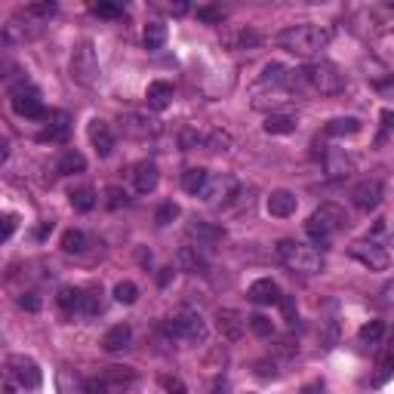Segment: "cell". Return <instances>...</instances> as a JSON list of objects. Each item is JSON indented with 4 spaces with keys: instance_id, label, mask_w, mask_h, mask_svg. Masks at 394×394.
<instances>
[{
    "instance_id": "cell-1",
    "label": "cell",
    "mask_w": 394,
    "mask_h": 394,
    "mask_svg": "<svg viewBox=\"0 0 394 394\" xmlns=\"http://www.w3.org/2000/svg\"><path fill=\"white\" fill-rule=\"evenodd\" d=\"M345 74L333 62L317 59L302 68H293L287 78V89L293 96H339L345 89Z\"/></svg>"
},
{
    "instance_id": "cell-2",
    "label": "cell",
    "mask_w": 394,
    "mask_h": 394,
    "mask_svg": "<svg viewBox=\"0 0 394 394\" xmlns=\"http://www.w3.org/2000/svg\"><path fill=\"white\" fill-rule=\"evenodd\" d=\"M333 40V25H317V22H302L289 25L278 34V46L299 59H314L323 46Z\"/></svg>"
},
{
    "instance_id": "cell-3",
    "label": "cell",
    "mask_w": 394,
    "mask_h": 394,
    "mask_svg": "<svg viewBox=\"0 0 394 394\" xmlns=\"http://www.w3.org/2000/svg\"><path fill=\"white\" fill-rule=\"evenodd\" d=\"M278 259L289 271L296 274H317L323 268V256L314 247L302 244V240H278Z\"/></svg>"
},
{
    "instance_id": "cell-4",
    "label": "cell",
    "mask_w": 394,
    "mask_h": 394,
    "mask_svg": "<svg viewBox=\"0 0 394 394\" xmlns=\"http://www.w3.org/2000/svg\"><path fill=\"white\" fill-rule=\"evenodd\" d=\"M345 210L342 206H336V204H321L314 213L308 216V222H305V231H308V238L311 240H317V244H327L330 238L339 231V228H345Z\"/></svg>"
},
{
    "instance_id": "cell-5",
    "label": "cell",
    "mask_w": 394,
    "mask_h": 394,
    "mask_svg": "<svg viewBox=\"0 0 394 394\" xmlns=\"http://www.w3.org/2000/svg\"><path fill=\"white\" fill-rule=\"evenodd\" d=\"M71 80L80 87H96L99 84V59L89 40H80L71 50Z\"/></svg>"
},
{
    "instance_id": "cell-6",
    "label": "cell",
    "mask_w": 394,
    "mask_h": 394,
    "mask_svg": "<svg viewBox=\"0 0 394 394\" xmlns=\"http://www.w3.org/2000/svg\"><path fill=\"white\" fill-rule=\"evenodd\" d=\"M167 333L182 345H204L210 330H206L200 314H176L167 321Z\"/></svg>"
},
{
    "instance_id": "cell-7",
    "label": "cell",
    "mask_w": 394,
    "mask_h": 394,
    "mask_svg": "<svg viewBox=\"0 0 394 394\" xmlns=\"http://www.w3.org/2000/svg\"><path fill=\"white\" fill-rule=\"evenodd\" d=\"M10 102H12V111L19 117H28V120H46V108L40 102V93L28 84H19L10 89Z\"/></svg>"
},
{
    "instance_id": "cell-8",
    "label": "cell",
    "mask_w": 394,
    "mask_h": 394,
    "mask_svg": "<svg viewBox=\"0 0 394 394\" xmlns=\"http://www.w3.org/2000/svg\"><path fill=\"white\" fill-rule=\"evenodd\" d=\"M238 191H240V185L231 172H216V176H210V182H206V188L200 191V197H204L210 206H225L238 197Z\"/></svg>"
},
{
    "instance_id": "cell-9",
    "label": "cell",
    "mask_w": 394,
    "mask_h": 394,
    "mask_svg": "<svg viewBox=\"0 0 394 394\" xmlns=\"http://www.w3.org/2000/svg\"><path fill=\"white\" fill-rule=\"evenodd\" d=\"M6 376H10V382L22 385V388H37V385L44 382L40 366L25 355H10L6 357Z\"/></svg>"
},
{
    "instance_id": "cell-10",
    "label": "cell",
    "mask_w": 394,
    "mask_h": 394,
    "mask_svg": "<svg viewBox=\"0 0 394 394\" xmlns=\"http://www.w3.org/2000/svg\"><path fill=\"white\" fill-rule=\"evenodd\" d=\"M40 31H44V22L28 16L25 10H19V16H12L10 22L3 25V40L6 44H25V40L37 37Z\"/></svg>"
},
{
    "instance_id": "cell-11",
    "label": "cell",
    "mask_w": 394,
    "mask_h": 394,
    "mask_svg": "<svg viewBox=\"0 0 394 394\" xmlns=\"http://www.w3.org/2000/svg\"><path fill=\"white\" fill-rule=\"evenodd\" d=\"M382 197H385V188H382L379 179H361V182L351 188V204H355L357 210H364V213L379 210Z\"/></svg>"
},
{
    "instance_id": "cell-12",
    "label": "cell",
    "mask_w": 394,
    "mask_h": 394,
    "mask_svg": "<svg viewBox=\"0 0 394 394\" xmlns=\"http://www.w3.org/2000/svg\"><path fill=\"white\" fill-rule=\"evenodd\" d=\"M293 99L287 87H262V84H253L250 89V105L256 111H271V108H280L283 102Z\"/></svg>"
},
{
    "instance_id": "cell-13",
    "label": "cell",
    "mask_w": 394,
    "mask_h": 394,
    "mask_svg": "<svg viewBox=\"0 0 394 394\" xmlns=\"http://www.w3.org/2000/svg\"><path fill=\"white\" fill-rule=\"evenodd\" d=\"M351 256H355L361 265H366L370 271H385L388 268V253L385 247H379L376 240H364V244H351Z\"/></svg>"
},
{
    "instance_id": "cell-14",
    "label": "cell",
    "mask_w": 394,
    "mask_h": 394,
    "mask_svg": "<svg viewBox=\"0 0 394 394\" xmlns=\"http://www.w3.org/2000/svg\"><path fill=\"white\" fill-rule=\"evenodd\" d=\"M216 321H219V333H222V339H228V342H238V339L247 333V327H250L247 317L234 308H219Z\"/></svg>"
},
{
    "instance_id": "cell-15",
    "label": "cell",
    "mask_w": 394,
    "mask_h": 394,
    "mask_svg": "<svg viewBox=\"0 0 394 394\" xmlns=\"http://www.w3.org/2000/svg\"><path fill=\"white\" fill-rule=\"evenodd\" d=\"M157 120L145 114H120V133L129 136V139H148V136L157 133Z\"/></svg>"
},
{
    "instance_id": "cell-16",
    "label": "cell",
    "mask_w": 394,
    "mask_h": 394,
    "mask_svg": "<svg viewBox=\"0 0 394 394\" xmlns=\"http://www.w3.org/2000/svg\"><path fill=\"white\" fill-rule=\"evenodd\" d=\"M157 182H161V170H157L154 161H142L133 167V185L139 195H151L157 188Z\"/></svg>"
},
{
    "instance_id": "cell-17",
    "label": "cell",
    "mask_w": 394,
    "mask_h": 394,
    "mask_svg": "<svg viewBox=\"0 0 394 394\" xmlns=\"http://www.w3.org/2000/svg\"><path fill=\"white\" fill-rule=\"evenodd\" d=\"M89 142H93V148H96V154L99 157H108L111 154V148H114V133H111V127H108L105 120H89Z\"/></svg>"
},
{
    "instance_id": "cell-18",
    "label": "cell",
    "mask_w": 394,
    "mask_h": 394,
    "mask_svg": "<svg viewBox=\"0 0 394 394\" xmlns=\"http://www.w3.org/2000/svg\"><path fill=\"white\" fill-rule=\"evenodd\" d=\"M188 238L197 240V247H216L225 240V228L210 225V222H191L188 225Z\"/></svg>"
},
{
    "instance_id": "cell-19",
    "label": "cell",
    "mask_w": 394,
    "mask_h": 394,
    "mask_svg": "<svg viewBox=\"0 0 394 394\" xmlns=\"http://www.w3.org/2000/svg\"><path fill=\"white\" fill-rule=\"evenodd\" d=\"M176 268L185 274H206V259L197 253V247H179Z\"/></svg>"
},
{
    "instance_id": "cell-20",
    "label": "cell",
    "mask_w": 394,
    "mask_h": 394,
    "mask_svg": "<svg viewBox=\"0 0 394 394\" xmlns=\"http://www.w3.org/2000/svg\"><path fill=\"white\" fill-rule=\"evenodd\" d=\"M323 167H327V176L342 179L355 172V157H348L345 151H323Z\"/></svg>"
},
{
    "instance_id": "cell-21",
    "label": "cell",
    "mask_w": 394,
    "mask_h": 394,
    "mask_svg": "<svg viewBox=\"0 0 394 394\" xmlns=\"http://www.w3.org/2000/svg\"><path fill=\"white\" fill-rule=\"evenodd\" d=\"M247 296H250V302H256V305H278V302H280V289H278V283H274L271 278L256 280Z\"/></svg>"
},
{
    "instance_id": "cell-22",
    "label": "cell",
    "mask_w": 394,
    "mask_h": 394,
    "mask_svg": "<svg viewBox=\"0 0 394 394\" xmlns=\"http://www.w3.org/2000/svg\"><path fill=\"white\" fill-rule=\"evenodd\" d=\"M296 206H299V200H296L293 191H271V197H268V213L278 219H287L296 213Z\"/></svg>"
},
{
    "instance_id": "cell-23",
    "label": "cell",
    "mask_w": 394,
    "mask_h": 394,
    "mask_svg": "<svg viewBox=\"0 0 394 394\" xmlns=\"http://www.w3.org/2000/svg\"><path fill=\"white\" fill-rule=\"evenodd\" d=\"M145 99H148L151 111H163V108H170V102H172V84H167V80H154V84H148V89H145Z\"/></svg>"
},
{
    "instance_id": "cell-24",
    "label": "cell",
    "mask_w": 394,
    "mask_h": 394,
    "mask_svg": "<svg viewBox=\"0 0 394 394\" xmlns=\"http://www.w3.org/2000/svg\"><path fill=\"white\" fill-rule=\"evenodd\" d=\"M129 342H133V330L127 327V323H117V327H111L105 336H102V348L105 351H123L129 348Z\"/></svg>"
},
{
    "instance_id": "cell-25",
    "label": "cell",
    "mask_w": 394,
    "mask_h": 394,
    "mask_svg": "<svg viewBox=\"0 0 394 394\" xmlns=\"http://www.w3.org/2000/svg\"><path fill=\"white\" fill-rule=\"evenodd\" d=\"M46 123H50V127L40 133V142H62L68 136V123H71V117H68L65 111H56V114L46 117Z\"/></svg>"
},
{
    "instance_id": "cell-26",
    "label": "cell",
    "mask_w": 394,
    "mask_h": 394,
    "mask_svg": "<svg viewBox=\"0 0 394 394\" xmlns=\"http://www.w3.org/2000/svg\"><path fill=\"white\" fill-rule=\"evenodd\" d=\"M84 170H87V157L80 154V151H74V148H68L56 163L59 176H78V172H84Z\"/></svg>"
},
{
    "instance_id": "cell-27",
    "label": "cell",
    "mask_w": 394,
    "mask_h": 394,
    "mask_svg": "<svg viewBox=\"0 0 394 394\" xmlns=\"http://www.w3.org/2000/svg\"><path fill=\"white\" fill-rule=\"evenodd\" d=\"M287 78H289V68H283L280 62H268V65L262 68V74H259L256 84H262V87H287Z\"/></svg>"
},
{
    "instance_id": "cell-28",
    "label": "cell",
    "mask_w": 394,
    "mask_h": 394,
    "mask_svg": "<svg viewBox=\"0 0 394 394\" xmlns=\"http://www.w3.org/2000/svg\"><path fill=\"white\" fill-rule=\"evenodd\" d=\"M206 182H210V172L204 167H191L182 172V188L188 191V195H200V191L206 188Z\"/></svg>"
},
{
    "instance_id": "cell-29",
    "label": "cell",
    "mask_w": 394,
    "mask_h": 394,
    "mask_svg": "<svg viewBox=\"0 0 394 394\" xmlns=\"http://www.w3.org/2000/svg\"><path fill=\"white\" fill-rule=\"evenodd\" d=\"M259 44H262V34L256 28H240L238 34L228 37V46H231V50H253V46H259Z\"/></svg>"
},
{
    "instance_id": "cell-30",
    "label": "cell",
    "mask_w": 394,
    "mask_h": 394,
    "mask_svg": "<svg viewBox=\"0 0 394 394\" xmlns=\"http://www.w3.org/2000/svg\"><path fill=\"white\" fill-rule=\"evenodd\" d=\"M296 129V117H289V114H268V120H265V133L268 136H287V133H293Z\"/></svg>"
},
{
    "instance_id": "cell-31",
    "label": "cell",
    "mask_w": 394,
    "mask_h": 394,
    "mask_svg": "<svg viewBox=\"0 0 394 394\" xmlns=\"http://www.w3.org/2000/svg\"><path fill=\"white\" fill-rule=\"evenodd\" d=\"M56 302H59V308H65V311H80V308H84V289L62 287L59 296H56Z\"/></svg>"
},
{
    "instance_id": "cell-32",
    "label": "cell",
    "mask_w": 394,
    "mask_h": 394,
    "mask_svg": "<svg viewBox=\"0 0 394 394\" xmlns=\"http://www.w3.org/2000/svg\"><path fill=\"white\" fill-rule=\"evenodd\" d=\"M361 133V120L357 117H336L327 123V136H355Z\"/></svg>"
},
{
    "instance_id": "cell-33",
    "label": "cell",
    "mask_w": 394,
    "mask_h": 394,
    "mask_svg": "<svg viewBox=\"0 0 394 394\" xmlns=\"http://www.w3.org/2000/svg\"><path fill=\"white\" fill-rule=\"evenodd\" d=\"M87 247H89V238H87L84 231H78V228H71V231L62 234V250H65V253L78 256V253H84Z\"/></svg>"
},
{
    "instance_id": "cell-34",
    "label": "cell",
    "mask_w": 394,
    "mask_h": 394,
    "mask_svg": "<svg viewBox=\"0 0 394 394\" xmlns=\"http://www.w3.org/2000/svg\"><path fill=\"white\" fill-rule=\"evenodd\" d=\"M163 44H167V25L163 22L145 25V46H148V50H161Z\"/></svg>"
},
{
    "instance_id": "cell-35",
    "label": "cell",
    "mask_w": 394,
    "mask_h": 394,
    "mask_svg": "<svg viewBox=\"0 0 394 394\" xmlns=\"http://www.w3.org/2000/svg\"><path fill=\"white\" fill-rule=\"evenodd\" d=\"M385 336V323L382 321H370L364 323L361 330H357V339H361V345H379Z\"/></svg>"
},
{
    "instance_id": "cell-36",
    "label": "cell",
    "mask_w": 394,
    "mask_h": 394,
    "mask_svg": "<svg viewBox=\"0 0 394 394\" xmlns=\"http://www.w3.org/2000/svg\"><path fill=\"white\" fill-rule=\"evenodd\" d=\"M68 200H71V206L78 213H89L96 206V191L93 188H74L71 195H68Z\"/></svg>"
},
{
    "instance_id": "cell-37",
    "label": "cell",
    "mask_w": 394,
    "mask_h": 394,
    "mask_svg": "<svg viewBox=\"0 0 394 394\" xmlns=\"http://www.w3.org/2000/svg\"><path fill=\"white\" fill-rule=\"evenodd\" d=\"M247 323H250V330L259 339H271L274 336V323H271V317H265V314H250L247 317Z\"/></svg>"
},
{
    "instance_id": "cell-38",
    "label": "cell",
    "mask_w": 394,
    "mask_h": 394,
    "mask_svg": "<svg viewBox=\"0 0 394 394\" xmlns=\"http://www.w3.org/2000/svg\"><path fill=\"white\" fill-rule=\"evenodd\" d=\"M114 299L120 302V305H133V302L139 299V287H136L133 280H120L114 287Z\"/></svg>"
},
{
    "instance_id": "cell-39",
    "label": "cell",
    "mask_w": 394,
    "mask_h": 394,
    "mask_svg": "<svg viewBox=\"0 0 394 394\" xmlns=\"http://www.w3.org/2000/svg\"><path fill=\"white\" fill-rule=\"evenodd\" d=\"M84 311L87 317H96L102 314V289H84Z\"/></svg>"
},
{
    "instance_id": "cell-40",
    "label": "cell",
    "mask_w": 394,
    "mask_h": 394,
    "mask_svg": "<svg viewBox=\"0 0 394 394\" xmlns=\"http://www.w3.org/2000/svg\"><path fill=\"white\" fill-rule=\"evenodd\" d=\"M197 145H204V136H200L195 127H182V129H179V148H182V151H195Z\"/></svg>"
},
{
    "instance_id": "cell-41",
    "label": "cell",
    "mask_w": 394,
    "mask_h": 394,
    "mask_svg": "<svg viewBox=\"0 0 394 394\" xmlns=\"http://www.w3.org/2000/svg\"><path fill=\"white\" fill-rule=\"evenodd\" d=\"M179 204H172V200H163L161 206H157V213H154V222L157 225H170L172 219H179Z\"/></svg>"
},
{
    "instance_id": "cell-42",
    "label": "cell",
    "mask_w": 394,
    "mask_h": 394,
    "mask_svg": "<svg viewBox=\"0 0 394 394\" xmlns=\"http://www.w3.org/2000/svg\"><path fill=\"white\" fill-rule=\"evenodd\" d=\"M129 204V195L123 188H117V185H111V188H105V206L108 210H120V206Z\"/></svg>"
},
{
    "instance_id": "cell-43",
    "label": "cell",
    "mask_w": 394,
    "mask_h": 394,
    "mask_svg": "<svg viewBox=\"0 0 394 394\" xmlns=\"http://www.w3.org/2000/svg\"><path fill=\"white\" fill-rule=\"evenodd\" d=\"M89 10H93L96 16H102V19H120L123 16V6L120 3H108V0H99V3H93Z\"/></svg>"
},
{
    "instance_id": "cell-44",
    "label": "cell",
    "mask_w": 394,
    "mask_h": 394,
    "mask_svg": "<svg viewBox=\"0 0 394 394\" xmlns=\"http://www.w3.org/2000/svg\"><path fill=\"white\" fill-rule=\"evenodd\" d=\"M25 12L40 19V22H50V16H56V3H31V6H25Z\"/></svg>"
},
{
    "instance_id": "cell-45",
    "label": "cell",
    "mask_w": 394,
    "mask_h": 394,
    "mask_svg": "<svg viewBox=\"0 0 394 394\" xmlns=\"http://www.w3.org/2000/svg\"><path fill=\"white\" fill-rule=\"evenodd\" d=\"M256 376H259V379H278L280 376V373H278V361H274V357L259 361V364H256Z\"/></svg>"
},
{
    "instance_id": "cell-46",
    "label": "cell",
    "mask_w": 394,
    "mask_h": 394,
    "mask_svg": "<svg viewBox=\"0 0 394 394\" xmlns=\"http://www.w3.org/2000/svg\"><path fill=\"white\" fill-rule=\"evenodd\" d=\"M197 19L200 22H210V25H219L225 19L222 10H216V6H197Z\"/></svg>"
},
{
    "instance_id": "cell-47",
    "label": "cell",
    "mask_w": 394,
    "mask_h": 394,
    "mask_svg": "<svg viewBox=\"0 0 394 394\" xmlns=\"http://www.w3.org/2000/svg\"><path fill=\"white\" fill-rule=\"evenodd\" d=\"M278 305L283 308V317H287V323H296V314H299V308H296V296H280Z\"/></svg>"
},
{
    "instance_id": "cell-48",
    "label": "cell",
    "mask_w": 394,
    "mask_h": 394,
    "mask_svg": "<svg viewBox=\"0 0 394 394\" xmlns=\"http://www.w3.org/2000/svg\"><path fill=\"white\" fill-rule=\"evenodd\" d=\"M161 385H163V388H167L170 394H188V388H185V382H182L179 376H163Z\"/></svg>"
},
{
    "instance_id": "cell-49",
    "label": "cell",
    "mask_w": 394,
    "mask_h": 394,
    "mask_svg": "<svg viewBox=\"0 0 394 394\" xmlns=\"http://www.w3.org/2000/svg\"><path fill=\"white\" fill-rule=\"evenodd\" d=\"M206 145H210L213 151H228V145H231V136H228V133H213L210 139H206Z\"/></svg>"
},
{
    "instance_id": "cell-50",
    "label": "cell",
    "mask_w": 394,
    "mask_h": 394,
    "mask_svg": "<svg viewBox=\"0 0 394 394\" xmlns=\"http://www.w3.org/2000/svg\"><path fill=\"white\" fill-rule=\"evenodd\" d=\"M105 379H117V382H123V379H136V373L127 370V366H108V376Z\"/></svg>"
},
{
    "instance_id": "cell-51",
    "label": "cell",
    "mask_w": 394,
    "mask_h": 394,
    "mask_svg": "<svg viewBox=\"0 0 394 394\" xmlns=\"http://www.w3.org/2000/svg\"><path fill=\"white\" fill-rule=\"evenodd\" d=\"M19 308H25V311H40V299L34 293H22L19 296Z\"/></svg>"
},
{
    "instance_id": "cell-52",
    "label": "cell",
    "mask_w": 394,
    "mask_h": 394,
    "mask_svg": "<svg viewBox=\"0 0 394 394\" xmlns=\"http://www.w3.org/2000/svg\"><path fill=\"white\" fill-rule=\"evenodd\" d=\"M382 370L385 373H391L394 370V339L388 345H385V355H382Z\"/></svg>"
},
{
    "instance_id": "cell-53",
    "label": "cell",
    "mask_w": 394,
    "mask_h": 394,
    "mask_svg": "<svg viewBox=\"0 0 394 394\" xmlns=\"http://www.w3.org/2000/svg\"><path fill=\"white\" fill-rule=\"evenodd\" d=\"M87 394H108V382H105V379H89Z\"/></svg>"
},
{
    "instance_id": "cell-54",
    "label": "cell",
    "mask_w": 394,
    "mask_h": 394,
    "mask_svg": "<svg viewBox=\"0 0 394 394\" xmlns=\"http://www.w3.org/2000/svg\"><path fill=\"white\" fill-rule=\"evenodd\" d=\"M379 296H382V302H385V305L394 308V280L385 283V287H382V293H379Z\"/></svg>"
},
{
    "instance_id": "cell-55",
    "label": "cell",
    "mask_w": 394,
    "mask_h": 394,
    "mask_svg": "<svg viewBox=\"0 0 394 394\" xmlns=\"http://www.w3.org/2000/svg\"><path fill=\"white\" fill-rule=\"evenodd\" d=\"M12 231H16V216H3V240H10Z\"/></svg>"
},
{
    "instance_id": "cell-56",
    "label": "cell",
    "mask_w": 394,
    "mask_h": 394,
    "mask_svg": "<svg viewBox=\"0 0 394 394\" xmlns=\"http://www.w3.org/2000/svg\"><path fill=\"white\" fill-rule=\"evenodd\" d=\"M382 127L394 129V111H391V108H385V111H382Z\"/></svg>"
},
{
    "instance_id": "cell-57",
    "label": "cell",
    "mask_w": 394,
    "mask_h": 394,
    "mask_svg": "<svg viewBox=\"0 0 394 394\" xmlns=\"http://www.w3.org/2000/svg\"><path fill=\"white\" fill-rule=\"evenodd\" d=\"M302 394H323V382H311L302 388Z\"/></svg>"
},
{
    "instance_id": "cell-58",
    "label": "cell",
    "mask_w": 394,
    "mask_h": 394,
    "mask_svg": "<svg viewBox=\"0 0 394 394\" xmlns=\"http://www.w3.org/2000/svg\"><path fill=\"white\" fill-rule=\"evenodd\" d=\"M213 391H216V394H228V382H225V379H216V385H213Z\"/></svg>"
}]
</instances>
